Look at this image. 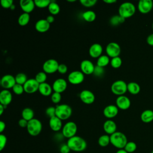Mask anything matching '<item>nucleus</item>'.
<instances>
[{"label":"nucleus","instance_id":"17","mask_svg":"<svg viewBox=\"0 0 153 153\" xmlns=\"http://www.w3.org/2000/svg\"><path fill=\"white\" fill-rule=\"evenodd\" d=\"M131 105V102L130 99L124 96H118L116 99V106L118 109L121 110H127L130 108Z\"/></svg>","mask_w":153,"mask_h":153},{"label":"nucleus","instance_id":"27","mask_svg":"<svg viewBox=\"0 0 153 153\" xmlns=\"http://www.w3.org/2000/svg\"><path fill=\"white\" fill-rule=\"evenodd\" d=\"M127 91L131 94H137L140 91V85L135 82H130L127 84Z\"/></svg>","mask_w":153,"mask_h":153},{"label":"nucleus","instance_id":"3","mask_svg":"<svg viewBox=\"0 0 153 153\" xmlns=\"http://www.w3.org/2000/svg\"><path fill=\"white\" fill-rule=\"evenodd\" d=\"M136 12L134 5L130 2L122 3L118 8V14L124 19L129 18L133 16Z\"/></svg>","mask_w":153,"mask_h":153},{"label":"nucleus","instance_id":"44","mask_svg":"<svg viewBox=\"0 0 153 153\" xmlns=\"http://www.w3.org/2000/svg\"><path fill=\"white\" fill-rule=\"evenodd\" d=\"M45 114L50 118L56 116V107H54V106L48 107L45 110Z\"/></svg>","mask_w":153,"mask_h":153},{"label":"nucleus","instance_id":"41","mask_svg":"<svg viewBox=\"0 0 153 153\" xmlns=\"http://www.w3.org/2000/svg\"><path fill=\"white\" fill-rule=\"evenodd\" d=\"M62 99V96L61 93H57V92H53L52 94L51 95V102L55 104L59 103Z\"/></svg>","mask_w":153,"mask_h":153},{"label":"nucleus","instance_id":"23","mask_svg":"<svg viewBox=\"0 0 153 153\" xmlns=\"http://www.w3.org/2000/svg\"><path fill=\"white\" fill-rule=\"evenodd\" d=\"M50 24L47 21L46 19H40L38 20L35 25V28L36 31L40 33H44L49 30Z\"/></svg>","mask_w":153,"mask_h":153},{"label":"nucleus","instance_id":"54","mask_svg":"<svg viewBox=\"0 0 153 153\" xmlns=\"http://www.w3.org/2000/svg\"><path fill=\"white\" fill-rule=\"evenodd\" d=\"M6 107H7L6 106H4V105L0 104V115H2V114H3Z\"/></svg>","mask_w":153,"mask_h":153},{"label":"nucleus","instance_id":"16","mask_svg":"<svg viewBox=\"0 0 153 153\" xmlns=\"http://www.w3.org/2000/svg\"><path fill=\"white\" fill-rule=\"evenodd\" d=\"M67 82L65 79L58 78L54 81L52 88L54 92L62 93L66 90V89L67 88Z\"/></svg>","mask_w":153,"mask_h":153},{"label":"nucleus","instance_id":"18","mask_svg":"<svg viewBox=\"0 0 153 153\" xmlns=\"http://www.w3.org/2000/svg\"><path fill=\"white\" fill-rule=\"evenodd\" d=\"M103 52V47L99 43L93 44L89 48L88 54L92 58H99L102 56Z\"/></svg>","mask_w":153,"mask_h":153},{"label":"nucleus","instance_id":"34","mask_svg":"<svg viewBox=\"0 0 153 153\" xmlns=\"http://www.w3.org/2000/svg\"><path fill=\"white\" fill-rule=\"evenodd\" d=\"M109 143H111L110 136L108 134H103L98 139V144L101 147H106Z\"/></svg>","mask_w":153,"mask_h":153},{"label":"nucleus","instance_id":"50","mask_svg":"<svg viewBox=\"0 0 153 153\" xmlns=\"http://www.w3.org/2000/svg\"><path fill=\"white\" fill-rule=\"evenodd\" d=\"M146 42L148 45L153 46V33L149 35L146 38Z\"/></svg>","mask_w":153,"mask_h":153},{"label":"nucleus","instance_id":"15","mask_svg":"<svg viewBox=\"0 0 153 153\" xmlns=\"http://www.w3.org/2000/svg\"><path fill=\"white\" fill-rule=\"evenodd\" d=\"M95 66L93 62L89 60H84L80 63L81 71L85 75L93 74Z\"/></svg>","mask_w":153,"mask_h":153},{"label":"nucleus","instance_id":"55","mask_svg":"<svg viewBox=\"0 0 153 153\" xmlns=\"http://www.w3.org/2000/svg\"><path fill=\"white\" fill-rule=\"evenodd\" d=\"M116 153H128L127 151H126L124 149H118Z\"/></svg>","mask_w":153,"mask_h":153},{"label":"nucleus","instance_id":"4","mask_svg":"<svg viewBox=\"0 0 153 153\" xmlns=\"http://www.w3.org/2000/svg\"><path fill=\"white\" fill-rule=\"evenodd\" d=\"M72 114V108L67 104H60L56 106V116L61 120H66L69 118Z\"/></svg>","mask_w":153,"mask_h":153},{"label":"nucleus","instance_id":"25","mask_svg":"<svg viewBox=\"0 0 153 153\" xmlns=\"http://www.w3.org/2000/svg\"><path fill=\"white\" fill-rule=\"evenodd\" d=\"M38 91L41 95L44 96H48L52 94L53 88L49 84L45 82L39 84Z\"/></svg>","mask_w":153,"mask_h":153},{"label":"nucleus","instance_id":"51","mask_svg":"<svg viewBox=\"0 0 153 153\" xmlns=\"http://www.w3.org/2000/svg\"><path fill=\"white\" fill-rule=\"evenodd\" d=\"M45 19L47 20V21L50 24L53 23L54 21V16H53V15H49V16H48L46 17Z\"/></svg>","mask_w":153,"mask_h":153},{"label":"nucleus","instance_id":"21","mask_svg":"<svg viewBox=\"0 0 153 153\" xmlns=\"http://www.w3.org/2000/svg\"><path fill=\"white\" fill-rule=\"evenodd\" d=\"M13 96L8 90H2L0 93V104L7 106L12 101Z\"/></svg>","mask_w":153,"mask_h":153},{"label":"nucleus","instance_id":"7","mask_svg":"<svg viewBox=\"0 0 153 153\" xmlns=\"http://www.w3.org/2000/svg\"><path fill=\"white\" fill-rule=\"evenodd\" d=\"M77 129V126L74 122L68 121L62 127V134L65 137L70 139L76 136Z\"/></svg>","mask_w":153,"mask_h":153},{"label":"nucleus","instance_id":"20","mask_svg":"<svg viewBox=\"0 0 153 153\" xmlns=\"http://www.w3.org/2000/svg\"><path fill=\"white\" fill-rule=\"evenodd\" d=\"M20 6L24 13L29 14L35 8V4L33 0H20Z\"/></svg>","mask_w":153,"mask_h":153},{"label":"nucleus","instance_id":"57","mask_svg":"<svg viewBox=\"0 0 153 153\" xmlns=\"http://www.w3.org/2000/svg\"><path fill=\"white\" fill-rule=\"evenodd\" d=\"M68 2H75L76 1H75V0H74V1H69V0H68Z\"/></svg>","mask_w":153,"mask_h":153},{"label":"nucleus","instance_id":"5","mask_svg":"<svg viewBox=\"0 0 153 153\" xmlns=\"http://www.w3.org/2000/svg\"><path fill=\"white\" fill-rule=\"evenodd\" d=\"M42 125L41 122L36 118H33L28 121L26 127L28 133L32 136H36L40 134L42 131Z\"/></svg>","mask_w":153,"mask_h":153},{"label":"nucleus","instance_id":"29","mask_svg":"<svg viewBox=\"0 0 153 153\" xmlns=\"http://www.w3.org/2000/svg\"><path fill=\"white\" fill-rule=\"evenodd\" d=\"M82 17L85 22H92L95 20L96 18V14L93 11L88 10L84 11L82 14Z\"/></svg>","mask_w":153,"mask_h":153},{"label":"nucleus","instance_id":"6","mask_svg":"<svg viewBox=\"0 0 153 153\" xmlns=\"http://www.w3.org/2000/svg\"><path fill=\"white\" fill-rule=\"evenodd\" d=\"M111 90L114 94L123 96L127 91V84L123 80H117L111 85Z\"/></svg>","mask_w":153,"mask_h":153},{"label":"nucleus","instance_id":"31","mask_svg":"<svg viewBox=\"0 0 153 153\" xmlns=\"http://www.w3.org/2000/svg\"><path fill=\"white\" fill-rule=\"evenodd\" d=\"M30 21V15L28 13H23L20 15L18 18V24L21 26L27 25Z\"/></svg>","mask_w":153,"mask_h":153},{"label":"nucleus","instance_id":"30","mask_svg":"<svg viewBox=\"0 0 153 153\" xmlns=\"http://www.w3.org/2000/svg\"><path fill=\"white\" fill-rule=\"evenodd\" d=\"M48 11L50 12V13L51 14V15L54 16V15H57L59 13L60 8L59 4L56 2V1H51V2H50L49 6L48 7Z\"/></svg>","mask_w":153,"mask_h":153},{"label":"nucleus","instance_id":"56","mask_svg":"<svg viewBox=\"0 0 153 153\" xmlns=\"http://www.w3.org/2000/svg\"><path fill=\"white\" fill-rule=\"evenodd\" d=\"M15 8H16V6H15V5H14V4H13V5L11 7L10 9H11V10H14L15 9Z\"/></svg>","mask_w":153,"mask_h":153},{"label":"nucleus","instance_id":"26","mask_svg":"<svg viewBox=\"0 0 153 153\" xmlns=\"http://www.w3.org/2000/svg\"><path fill=\"white\" fill-rule=\"evenodd\" d=\"M140 120L145 123H149L153 121V111L146 109L143 111L140 115Z\"/></svg>","mask_w":153,"mask_h":153},{"label":"nucleus","instance_id":"49","mask_svg":"<svg viewBox=\"0 0 153 153\" xmlns=\"http://www.w3.org/2000/svg\"><path fill=\"white\" fill-rule=\"evenodd\" d=\"M27 124H28V121L22 118L20 119L18 121L19 126L22 128H26L27 126Z\"/></svg>","mask_w":153,"mask_h":153},{"label":"nucleus","instance_id":"8","mask_svg":"<svg viewBox=\"0 0 153 153\" xmlns=\"http://www.w3.org/2000/svg\"><path fill=\"white\" fill-rule=\"evenodd\" d=\"M59 63L58 62L53 59L47 60L42 65V69L44 72L48 74L55 73L57 71Z\"/></svg>","mask_w":153,"mask_h":153},{"label":"nucleus","instance_id":"9","mask_svg":"<svg viewBox=\"0 0 153 153\" xmlns=\"http://www.w3.org/2000/svg\"><path fill=\"white\" fill-rule=\"evenodd\" d=\"M84 80V74L81 71H74L68 76V81L73 85L81 84Z\"/></svg>","mask_w":153,"mask_h":153},{"label":"nucleus","instance_id":"22","mask_svg":"<svg viewBox=\"0 0 153 153\" xmlns=\"http://www.w3.org/2000/svg\"><path fill=\"white\" fill-rule=\"evenodd\" d=\"M103 128L107 134L111 135L117 131V124L113 120H108L104 122Z\"/></svg>","mask_w":153,"mask_h":153},{"label":"nucleus","instance_id":"19","mask_svg":"<svg viewBox=\"0 0 153 153\" xmlns=\"http://www.w3.org/2000/svg\"><path fill=\"white\" fill-rule=\"evenodd\" d=\"M103 115L107 118L111 119L115 117L118 114V108L116 105H107L103 111Z\"/></svg>","mask_w":153,"mask_h":153},{"label":"nucleus","instance_id":"39","mask_svg":"<svg viewBox=\"0 0 153 153\" xmlns=\"http://www.w3.org/2000/svg\"><path fill=\"white\" fill-rule=\"evenodd\" d=\"M35 7L40 8L48 7L51 2L50 0H35L34 1Z\"/></svg>","mask_w":153,"mask_h":153},{"label":"nucleus","instance_id":"40","mask_svg":"<svg viewBox=\"0 0 153 153\" xmlns=\"http://www.w3.org/2000/svg\"><path fill=\"white\" fill-rule=\"evenodd\" d=\"M12 90L17 95H20L25 91L23 85L19 84H16L13 87Z\"/></svg>","mask_w":153,"mask_h":153},{"label":"nucleus","instance_id":"43","mask_svg":"<svg viewBox=\"0 0 153 153\" xmlns=\"http://www.w3.org/2000/svg\"><path fill=\"white\" fill-rule=\"evenodd\" d=\"M104 73H105L104 68L100 67L97 65L95 66L94 72L93 74H94V75H95L97 77H100V76H103Z\"/></svg>","mask_w":153,"mask_h":153},{"label":"nucleus","instance_id":"37","mask_svg":"<svg viewBox=\"0 0 153 153\" xmlns=\"http://www.w3.org/2000/svg\"><path fill=\"white\" fill-rule=\"evenodd\" d=\"M110 64L113 68L118 69L121 67L122 65V59L120 57V56L112 58L110 61Z\"/></svg>","mask_w":153,"mask_h":153},{"label":"nucleus","instance_id":"53","mask_svg":"<svg viewBox=\"0 0 153 153\" xmlns=\"http://www.w3.org/2000/svg\"><path fill=\"white\" fill-rule=\"evenodd\" d=\"M105 3L108 4H112L114 3H115L117 2L116 0H103V1Z\"/></svg>","mask_w":153,"mask_h":153},{"label":"nucleus","instance_id":"46","mask_svg":"<svg viewBox=\"0 0 153 153\" xmlns=\"http://www.w3.org/2000/svg\"><path fill=\"white\" fill-rule=\"evenodd\" d=\"M13 1L12 0H1V5L4 8H10L13 5Z\"/></svg>","mask_w":153,"mask_h":153},{"label":"nucleus","instance_id":"12","mask_svg":"<svg viewBox=\"0 0 153 153\" xmlns=\"http://www.w3.org/2000/svg\"><path fill=\"white\" fill-rule=\"evenodd\" d=\"M16 84L15 76L10 74L4 75L1 79V85L5 90L13 88Z\"/></svg>","mask_w":153,"mask_h":153},{"label":"nucleus","instance_id":"36","mask_svg":"<svg viewBox=\"0 0 153 153\" xmlns=\"http://www.w3.org/2000/svg\"><path fill=\"white\" fill-rule=\"evenodd\" d=\"M137 149V145L135 142L133 141H130L127 143L124 149L128 153H133Z\"/></svg>","mask_w":153,"mask_h":153},{"label":"nucleus","instance_id":"2","mask_svg":"<svg viewBox=\"0 0 153 153\" xmlns=\"http://www.w3.org/2000/svg\"><path fill=\"white\" fill-rule=\"evenodd\" d=\"M111 143L118 149H124L128 142L126 136L121 131H116L110 135Z\"/></svg>","mask_w":153,"mask_h":153},{"label":"nucleus","instance_id":"28","mask_svg":"<svg viewBox=\"0 0 153 153\" xmlns=\"http://www.w3.org/2000/svg\"><path fill=\"white\" fill-rule=\"evenodd\" d=\"M22 118L29 121L34 118V112L30 108H25L22 110Z\"/></svg>","mask_w":153,"mask_h":153},{"label":"nucleus","instance_id":"52","mask_svg":"<svg viewBox=\"0 0 153 153\" xmlns=\"http://www.w3.org/2000/svg\"><path fill=\"white\" fill-rule=\"evenodd\" d=\"M5 127H6V125H5V123L2 121H0V132L2 133L4 130L5 129Z\"/></svg>","mask_w":153,"mask_h":153},{"label":"nucleus","instance_id":"1","mask_svg":"<svg viewBox=\"0 0 153 153\" xmlns=\"http://www.w3.org/2000/svg\"><path fill=\"white\" fill-rule=\"evenodd\" d=\"M71 150L74 152H82L87 146L86 141L79 136H75L68 139L67 143Z\"/></svg>","mask_w":153,"mask_h":153},{"label":"nucleus","instance_id":"10","mask_svg":"<svg viewBox=\"0 0 153 153\" xmlns=\"http://www.w3.org/2000/svg\"><path fill=\"white\" fill-rule=\"evenodd\" d=\"M106 53L107 56L111 59L118 57L121 53V47L117 42H109L106 47Z\"/></svg>","mask_w":153,"mask_h":153},{"label":"nucleus","instance_id":"42","mask_svg":"<svg viewBox=\"0 0 153 153\" xmlns=\"http://www.w3.org/2000/svg\"><path fill=\"white\" fill-rule=\"evenodd\" d=\"M97 0H80L79 2L85 7H91L97 3Z\"/></svg>","mask_w":153,"mask_h":153},{"label":"nucleus","instance_id":"14","mask_svg":"<svg viewBox=\"0 0 153 153\" xmlns=\"http://www.w3.org/2000/svg\"><path fill=\"white\" fill-rule=\"evenodd\" d=\"M81 100L87 105L93 103L95 100V96L94 93L88 90H84L79 94Z\"/></svg>","mask_w":153,"mask_h":153},{"label":"nucleus","instance_id":"33","mask_svg":"<svg viewBox=\"0 0 153 153\" xmlns=\"http://www.w3.org/2000/svg\"><path fill=\"white\" fill-rule=\"evenodd\" d=\"M125 19H126L121 17L119 14L115 15V16H113L112 17H111V18L109 20V22L112 26H116L120 24L123 23L125 22Z\"/></svg>","mask_w":153,"mask_h":153},{"label":"nucleus","instance_id":"59","mask_svg":"<svg viewBox=\"0 0 153 153\" xmlns=\"http://www.w3.org/2000/svg\"><path fill=\"white\" fill-rule=\"evenodd\" d=\"M152 29H153V23H152Z\"/></svg>","mask_w":153,"mask_h":153},{"label":"nucleus","instance_id":"47","mask_svg":"<svg viewBox=\"0 0 153 153\" xmlns=\"http://www.w3.org/2000/svg\"><path fill=\"white\" fill-rule=\"evenodd\" d=\"M57 71L59 73H60L61 74H65L68 71V66L65 64H63V63L59 64Z\"/></svg>","mask_w":153,"mask_h":153},{"label":"nucleus","instance_id":"38","mask_svg":"<svg viewBox=\"0 0 153 153\" xmlns=\"http://www.w3.org/2000/svg\"><path fill=\"white\" fill-rule=\"evenodd\" d=\"M47 74L45 72H44V71L42 72H39L38 73L36 74L35 79H36V81L40 84L44 82H45L46 80H47Z\"/></svg>","mask_w":153,"mask_h":153},{"label":"nucleus","instance_id":"45","mask_svg":"<svg viewBox=\"0 0 153 153\" xmlns=\"http://www.w3.org/2000/svg\"><path fill=\"white\" fill-rule=\"evenodd\" d=\"M7 142V138L6 136L4 134H0V151H2L5 147Z\"/></svg>","mask_w":153,"mask_h":153},{"label":"nucleus","instance_id":"48","mask_svg":"<svg viewBox=\"0 0 153 153\" xmlns=\"http://www.w3.org/2000/svg\"><path fill=\"white\" fill-rule=\"evenodd\" d=\"M59 150L60 153H69V152L71 151L67 143L62 144L60 146Z\"/></svg>","mask_w":153,"mask_h":153},{"label":"nucleus","instance_id":"24","mask_svg":"<svg viewBox=\"0 0 153 153\" xmlns=\"http://www.w3.org/2000/svg\"><path fill=\"white\" fill-rule=\"evenodd\" d=\"M49 126L54 131H58L62 128V120L57 117L54 116L50 118Z\"/></svg>","mask_w":153,"mask_h":153},{"label":"nucleus","instance_id":"58","mask_svg":"<svg viewBox=\"0 0 153 153\" xmlns=\"http://www.w3.org/2000/svg\"><path fill=\"white\" fill-rule=\"evenodd\" d=\"M151 153H153V150H152V152H151Z\"/></svg>","mask_w":153,"mask_h":153},{"label":"nucleus","instance_id":"32","mask_svg":"<svg viewBox=\"0 0 153 153\" xmlns=\"http://www.w3.org/2000/svg\"><path fill=\"white\" fill-rule=\"evenodd\" d=\"M109 57L107 55H102L97 60V66L105 68L110 63Z\"/></svg>","mask_w":153,"mask_h":153},{"label":"nucleus","instance_id":"35","mask_svg":"<svg viewBox=\"0 0 153 153\" xmlns=\"http://www.w3.org/2000/svg\"><path fill=\"white\" fill-rule=\"evenodd\" d=\"M15 79H16V84H19L23 85L28 79L25 74L19 73L15 76Z\"/></svg>","mask_w":153,"mask_h":153},{"label":"nucleus","instance_id":"13","mask_svg":"<svg viewBox=\"0 0 153 153\" xmlns=\"http://www.w3.org/2000/svg\"><path fill=\"white\" fill-rule=\"evenodd\" d=\"M153 8V1L152 0H140L137 4L139 11L142 14L149 13Z\"/></svg>","mask_w":153,"mask_h":153},{"label":"nucleus","instance_id":"11","mask_svg":"<svg viewBox=\"0 0 153 153\" xmlns=\"http://www.w3.org/2000/svg\"><path fill=\"white\" fill-rule=\"evenodd\" d=\"M39 84L35 78H30L23 85L25 92L28 94H32L38 91Z\"/></svg>","mask_w":153,"mask_h":153}]
</instances>
